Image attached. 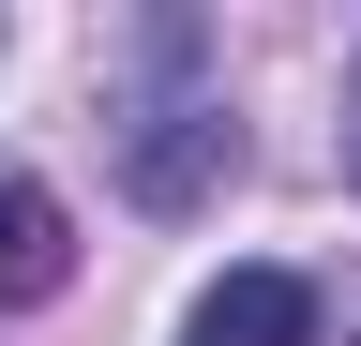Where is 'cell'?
Masks as SVG:
<instances>
[{"label": "cell", "mask_w": 361, "mask_h": 346, "mask_svg": "<svg viewBox=\"0 0 361 346\" xmlns=\"http://www.w3.org/2000/svg\"><path fill=\"white\" fill-rule=\"evenodd\" d=\"M180 346H316V286L301 271H226L196 316H180Z\"/></svg>", "instance_id": "3"}, {"label": "cell", "mask_w": 361, "mask_h": 346, "mask_svg": "<svg viewBox=\"0 0 361 346\" xmlns=\"http://www.w3.org/2000/svg\"><path fill=\"white\" fill-rule=\"evenodd\" d=\"M75 286V211L30 181V166H0V316H30V301Z\"/></svg>", "instance_id": "2"}, {"label": "cell", "mask_w": 361, "mask_h": 346, "mask_svg": "<svg viewBox=\"0 0 361 346\" xmlns=\"http://www.w3.org/2000/svg\"><path fill=\"white\" fill-rule=\"evenodd\" d=\"M106 121H121V181H135V211H196L226 166H241V121H226V91H211L196 16H151V30H135V75L106 91Z\"/></svg>", "instance_id": "1"}, {"label": "cell", "mask_w": 361, "mask_h": 346, "mask_svg": "<svg viewBox=\"0 0 361 346\" xmlns=\"http://www.w3.org/2000/svg\"><path fill=\"white\" fill-rule=\"evenodd\" d=\"M346 181H361V61H346Z\"/></svg>", "instance_id": "4"}]
</instances>
